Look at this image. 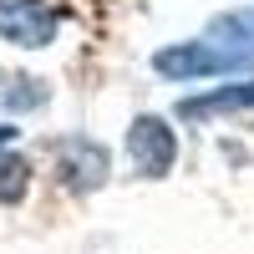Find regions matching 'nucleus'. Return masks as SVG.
Returning <instances> with one entry per match:
<instances>
[{
	"mask_svg": "<svg viewBox=\"0 0 254 254\" xmlns=\"http://www.w3.org/2000/svg\"><path fill=\"white\" fill-rule=\"evenodd\" d=\"M5 142H15V127H10V122H0V147H5Z\"/></svg>",
	"mask_w": 254,
	"mask_h": 254,
	"instance_id": "0eeeda50",
	"label": "nucleus"
},
{
	"mask_svg": "<svg viewBox=\"0 0 254 254\" xmlns=\"http://www.w3.org/2000/svg\"><path fill=\"white\" fill-rule=\"evenodd\" d=\"M112 163H107V147L92 142V137H66L61 142V158H56V178L71 188V193H97L107 183Z\"/></svg>",
	"mask_w": 254,
	"mask_h": 254,
	"instance_id": "20e7f679",
	"label": "nucleus"
},
{
	"mask_svg": "<svg viewBox=\"0 0 254 254\" xmlns=\"http://www.w3.org/2000/svg\"><path fill=\"white\" fill-rule=\"evenodd\" d=\"M127 158L137 178H168L178 163V137L163 117H137L127 127Z\"/></svg>",
	"mask_w": 254,
	"mask_h": 254,
	"instance_id": "f03ea898",
	"label": "nucleus"
},
{
	"mask_svg": "<svg viewBox=\"0 0 254 254\" xmlns=\"http://www.w3.org/2000/svg\"><path fill=\"white\" fill-rule=\"evenodd\" d=\"M61 31V15L46 5V0H0V36L10 46H26V51H41L51 46Z\"/></svg>",
	"mask_w": 254,
	"mask_h": 254,
	"instance_id": "7ed1b4c3",
	"label": "nucleus"
},
{
	"mask_svg": "<svg viewBox=\"0 0 254 254\" xmlns=\"http://www.w3.org/2000/svg\"><path fill=\"white\" fill-rule=\"evenodd\" d=\"M244 112H254V76H239V81H229V87H214V92H198V97L178 102V117H188V122L244 117Z\"/></svg>",
	"mask_w": 254,
	"mask_h": 254,
	"instance_id": "39448f33",
	"label": "nucleus"
},
{
	"mask_svg": "<svg viewBox=\"0 0 254 254\" xmlns=\"http://www.w3.org/2000/svg\"><path fill=\"white\" fill-rule=\"evenodd\" d=\"M153 71L163 81H208V76H244L254 71V5L214 15L193 41L153 51Z\"/></svg>",
	"mask_w": 254,
	"mask_h": 254,
	"instance_id": "f257e3e1",
	"label": "nucleus"
},
{
	"mask_svg": "<svg viewBox=\"0 0 254 254\" xmlns=\"http://www.w3.org/2000/svg\"><path fill=\"white\" fill-rule=\"evenodd\" d=\"M26 188H31V163L5 142V147H0V203H20Z\"/></svg>",
	"mask_w": 254,
	"mask_h": 254,
	"instance_id": "423d86ee",
	"label": "nucleus"
}]
</instances>
